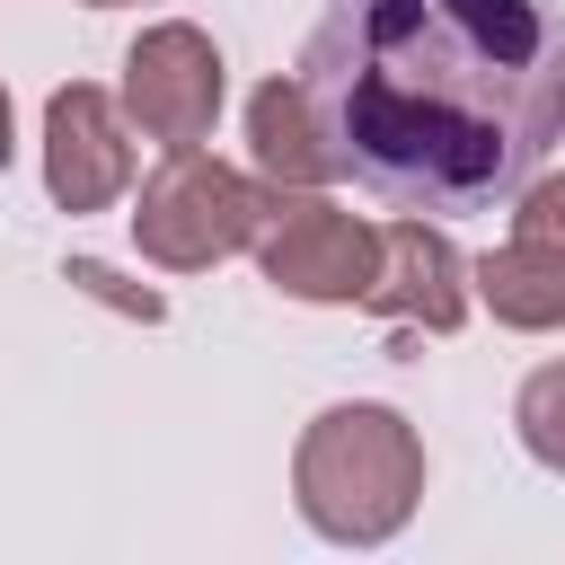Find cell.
I'll use <instances>...</instances> for the list:
<instances>
[{"label": "cell", "instance_id": "obj_1", "mask_svg": "<svg viewBox=\"0 0 565 565\" xmlns=\"http://www.w3.org/2000/svg\"><path fill=\"white\" fill-rule=\"evenodd\" d=\"M335 177L397 212L512 203L565 141L556 0H327L300 44Z\"/></svg>", "mask_w": 565, "mask_h": 565}, {"label": "cell", "instance_id": "obj_2", "mask_svg": "<svg viewBox=\"0 0 565 565\" xmlns=\"http://www.w3.org/2000/svg\"><path fill=\"white\" fill-rule=\"evenodd\" d=\"M291 503L335 547L397 539L415 521V503H424V433L380 397L327 406L291 450Z\"/></svg>", "mask_w": 565, "mask_h": 565}, {"label": "cell", "instance_id": "obj_3", "mask_svg": "<svg viewBox=\"0 0 565 565\" xmlns=\"http://www.w3.org/2000/svg\"><path fill=\"white\" fill-rule=\"evenodd\" d=\"M265 203H274L265 177H247V168L212 159L203 141H185V150H168V159L141 177L132 247H141L150 265H168V274H212V265H230L238 247H256Z\"/></svg>", "mask_w": 565, "mask_h": 565}, {"label": "cell", "instance_id": "obj_4", "mask_svg": "<svg viewBox=\"0 0 565 565\" xmlns=\"http://www.w3.org/2000/svg\"><path fill=\"white\" fill-rule=\"evenodd\" d=\"M256 265L282 300H309V309H353L380 274V221L327 203V185H274L265 203V230H256Z\"/></svg>", "mask_w": 565, "mask_h": 565}, {"label": "cell", "instance_id": "obj_5", "mask_svg": "<svg viewBox=\"0 0 565 565\" xmlns=\"http://www.w3.org/2000/svg\"><path fill=\"white\" fill-rule=\"evenodd\" d=\"M221 88H230L221 44H212L203 26H185V18H159V26L132 35L115 106H124V124H132L141 141L185 150V141H203V132L221 124Z\"/></svg>", "mask_w": 565, "mask_h": 565}, {"label": "cell", "instance_id": "obj_6", "mask_svg": "<svg viewBox=\"0 0 565 565\" xmlns=\"http://www.w3.org/2000/svg\"><path fill=\"white\" fill-rule=\"evenodd\" d=\"M132 185V124L106 88L71 79L44 97V194L62 212H106Z\"/></svg>", "mask_w": 565, "mask_h": 565}, {"label": "cell", "instance_id": "obj_7", "mask_svg": "<svg viewBox=\"0 0 565 565\" xmlns=\"http://www.w3.org/2000/svg\"><path fill=\"white\" fill-rule=\"evenodd\" d=\"M362 309H380L397 327H424V335H450L468 318V256L450 247V230L424 221V212L388 221L380 230V274H371Z\"/></svg>", "mask_w": 565, "mask_h": 565}, {"label": "cell", "instance_id": "obj_8", "mask_svg": "<svg viewBox=\"0 0 565 565\" xmlns=\"http://www.w3.org/2000/svg\"><path fill=\"white\" fill-rule=\"evenodd\" d=\"M247 159H256L265 185H291V194H300V185H335V150H327V132H318L300 79H265V88L247 97Z\"/></svg>", "mask_w": 565, "mask_h": 565}, {"label": "cell", "instance_id": "obj_9", "mask_svg": "<svg viewBox=\"0 0 565 565\" xmlns=\"http://www.w3.org/2000/svg\"><path fill=\"white\" fill-rule=\"evenodd\" d=\"M477 300L494 309V327L512 335H556L565 327V247H539V238H503L468 265Z\"/></svg>", "mask_w": 565, "mask_h": 565}, {"label": "cell", "instance_id": "obj_10", "mask_svg": "<svg viewBox=\"0 0 565 565\" xmlns=\"http://www.w3.org/2000/svg\"><path fill=\"white\" fill-rule=\"evenodd\" d=\"M512 433H521V450H530L539 468L565 477V362H539V371L521 380V397H512Z\"/></svg>", "mask_w": 565, "mask_h": 565}, {"label": "cell", "instance_id": "obj_11", "mask_svg": "<svg viewBox=\"0 0 565 565\" xmlns=\"http://www.w3.org/2000/svg\"><path fill=\"white\" fill-rule=\"evenodd\" d=\"M512 238H539V247H565V177H530L512 194Z\"/></svg>", "mask_w": 565, "mask_h": 565}, {"label": "cell", "instance_id": "obj_12", "mask_svg": "<svg viewBox=\"0 0 565 565\" xmlns=\"http://www.w3.org/2000/svg\"><path fill=\"white\" fill-rule=\"evenodd\" d=\"M18 159V124H9V88H0V168Z\"/></svg>", "mask_w": 565, "mask_h": 565}, {"label": "cell", "instance_id": "obj_13", "mask_svg": "<svg viewBox=\"0 0 565 565\" xmlns=\"http://www.w3.org/2000/svg\"><path fill=\"white\" fill-rule=\"evenodd\" d=\"M79 9H132V0H79Z\"/></svg>", "mask_w": 565, "mask_h": 565}]
</instances>
